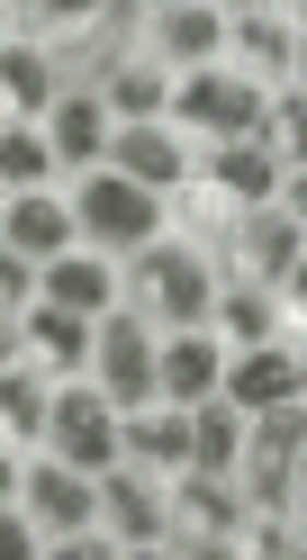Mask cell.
<instances>
[{
  "label": "cell",
  "instance_id": "obj_10",
  "mask_svg": "<svg viewBox=\"0 0 307 560\" xmlns=\"http://www.w3.org/2000/svg\"><path fill=\"white\" fill-rule=\"evenodd\" d=\"M281 154L253 145V136H235V145H199L190 154V182L199 190H226V199H245V208H271V190H281Z\"/></svg>",
  "mask_w": 307,
  "mask_h": 560
},
{
  "label": "cell",
  "instance_id": "obj_9",
  "mask_svg": "<svg viewBox=\"0 0 307 560\" xmlns=\"http://www.w3.org/2000/svg\"><path fill=\"white\" fill-rule=\"evenodd\" d=\"M37 136H46V154H55V172H73V182H82V172H99V163H109V109H99V91H63L55 100V109L37 118Z\"/></svg>",
  "mask_w": 307,
  "mask_h": 560
},
{
  "label": "cell",
  "instance_id": "obj_30",
  "mask_svg": "<svg viewBox=\"0 0 307 560\" xmlns=\"http://www.w3.org/2000/svg\"><path fill=\"white\" fill-rule=\"evenodd\" d=\"M27 290H37V262H27V254H10V244H0V326H19V307H27Z\"/></svg>",
  "mask_w": 307,
  "mask_h": 560
},
{
  "label": "cell",
  "instance_id": "obj_19",
  "mask_svg": "<svg viewBox=\"0 0 307 560\" xmlns=\"http://www.w3.org/2000/svg\"><path fill=\"white\" fill-rule=\"evenodd\" d=\"M0 100H10V118L19 127H37L55 100H63V82H55V63H46V46H19V37H0Z\"/></svg>",
  "mask_w": 307,
  "mask_h": 560
},
{
  "label": "cell",
  "instance_id": "obj_33",
  "mask_svg": "<svg viewBox=\"0 0 307 560\" xmlns=\"http://www.w3.org/2000/svg\"><path fill=\"white\" fill-rule=\"evenodd\" d=\"M27 353V343H19V326H0V362H19Z\"/></svg>",
  "mask_w": 307,
  "mask_h": 560
},
{
  "label": "cell",
  "instance_id": "obj_13",
  "mask_svg": "<svg viewBox=\"0 0 307 560\" xmlns=\"http://www.w3.org/2000/svg\"><path fill=\"white\" fill-rule=\"evenodd\" d=\"M37 290H46V307H73V317H109V307H118V262H109V254H91V244H73V254L37 262Z\"/></svg>",
  "mask_w": 307,
  "mask_h": 560
},
{
  "label": "cell",
  "instance_id": "obj_25",
  "mask_svg": "<svg viewBox=\"0 0 307 560\" xmlns=\"http://www.w3.org/2000/svg\"><path fill=\"white\" fill-rule=\"evenodd\" d=\"M209 326L235 343V353H253V343H271V335H281V299L245 290V280H226V290H217V307H209Z\"/></svg>",
  "mask_w": 307,
  "mask_h": 560
},
{
  "label": "cell",
  "instance_id": "obj_2",
  "mask_svg": "<svg viewBox=\"0 0 307 560\" xmlns=\"http://www.w3.org/2000/svg\"><path fill=\"white\" fill-rule=\"evenodd\" d=\"M73 235L91 244V254L127 262L135 244L163 235V199L135 190V182H118V172H82V182H73Z\"/></svg>",
  "mask_w": 307,
  "mask_h": 560
},
{
  "label": "cell",
  "instance_id": "obj_21",
  "mask_svg": "<svg viewBox=\"0 0 307 560\" xmlns=\"http://www.w3.org/2000/svg\"><path fill=\"white\" fill-rule=\"evenodd\" d=\"M226 46H245L271 82H298V10H245V19H226Z\"/></svg>",
  "mask_w": 307,
  "mask_h": 560
},
{
  "label": "cell",
  "instance_id": "obj_24",
  "mask_svg": "<svg viewBox=\"0 0 307 560\" xmlns=\"http://www.w3.org/2000/svg\"><path fill=\"white\" fill-rule=\"evenodd\" d=\"M235 452H245V407H226L217 389L190 407V470H226L235 479Z\"/></svg>",
  "mask_w": 307,
  "mask_h": 560
},
{
  "label": "cell",
  "instance_id": "obj_32",
  "mask_svg": "<svg viewBox=\"0 0 307 560\" xmlns=\"http://www.w3.org/2000/svg\"><path fill=\"white\" fill-rule=\"evenodd\" d=\"M19 479H27V470H19V452H10V443H0V506H10V498H19Z\"/></svg>",
  "mask_w": 307,
  "mask_h": 560
},
{
  "label": "cell",
  "instance_id": "obj_12",
  "mask_svg": "<svg viewBox=\"0 0 307 560\" xmlns=\"http://www.w3.org/2000/svg\"><path fill=\"white\" fill-rule=\"evenodd\" d=\"M109 172L135 182V190H154V199H173L190 182V145H181V136H163V127H118L109 136Z\"/></svg>",
  "mask_w": 307,
  "mask_h": 560
},
{
  "label": "cell",
  "instance_id": "obj_14",
  "mask_svg": "<svg viewBox=\"0 0 307 560\" xmlns=\"http://www.w3.org/2000/svg\"><path fill=\"white\" fill-rule=\"evenodd\" d=\"M217 371H226V353H217V335L199 326V335H163L154 343V398L163 407H199L217 389Z\"/></svg>",
  "mask_w": 307,
  "mask_h": 560
},
{
  "label": "cell",
  "instance_id": "obj_29",
  "mask_svg": "<svg viewBox=\"0 0 307 560\" xmlns=\"http://www.w3.org/2000/svg\"><path fill=\"white\" fill-rule=\"evenodd\" d=\"M235 551H253V560H290V551H298V506H290V515H253L245 534H235Z\"/></svg>",
  "mask_w": 307,
  "mask_h": 560
},
{
  "label": "cell",
  "instance_id": "obj_8",
  "mask_svg": "<svg viewBox=\"0 0 307 560\" xmlns=\"http://www.w3.org/2000/svg\"><path fill=\"white\" fill-rule=\"evenodd\" d=\"M19 498H27V515H37V534L55 542V534H82V524H99V488H91V470H73V462H27V479H19Z\"/></svg>",
  "mask_w": 307,
  "mask_h": 560
},
{
  "label": "cell",
  "instance_id": "obj_11",
  "mask_svg": "<svg viewBox=\"0 0 307 560\" xmlns=\"http://www.w3.org/2000/svg\"><path fill=\"white\" fill-rule=\"evenodd\" d=\"M298 335H271V343H253V353H235L226 371H217V398L226 407H281V398H298Z\"/></svg>",
  "mask_w": 307,
  "mask_h": 560
},
{
  "label": "cell",
  "instance_id": "obj_1",
  "mask_svg": "<svg viewBox=\"0 0 307 560\" xmlns=\"http://www.w3.org/2000/svg\"><path fill=\"white\" fill-rule=\"evenodd\" d=\"M118 307H135L154 335H199L209 307H217V271L199 262L181 235H154V244H135L118 262Z\"/></svg>",
  "mask_w": 307,
  "mask_h": 560
},
{
  "label": "cell",
  "instance_id": "obj_15",
  "mask_svg": "<svg viewBox=\"0 0 307 560\" xmlns=\"http://www.w3.org/2000/svg\"><path fill=\"white\" fill-rule=\"evenodd\" d=\"M91 326L99 317H73V307H19V343H27V353H37L55 380H82L91 371Z\"/></svg>",
  "mask_w": 307,
  "mask_h": 560
},
{
  "label": "cell",
  "instance_id": "obj_7",
  "mask_svg": "<svg viewBox=\"0 0 307 560\" xmlns=\"http://www.w3.org/2000/svg\"><path fill=\"white\" fill-rule=\"evenodd\" d=\"M99 488V524L127 542V551H154V534H163V515H173V488H163V470H145V462H118L91 479Z\"/></svg>",
  "mask_w": 307,
  "mask_h": 560
},
{
  "label": "cell",
  "instance_id": "obj_27",
  "mask_svg": "<svg viewBox=\"0 0 307 560\" xmlns=\"http://www.w3.org/2000/svg\"><path fill=\"white\" fill-rule=\"evenodd\" d=\"M55 182V154H46V136L37 127H0V190H46Z\"/></svg>",
  "mask_w": 307,
  "mask_h": 560
},
{
  "label": "cell",
  "instance_id": "obj_22",
  "mask_svg": "<svg viewBox=\"0 0 307 560\" xmlns=\"http://www.w3.org/2000/svg\"><path fill=\"white\" fill-rule=\"evenodd\" d=\"M173 515L209 524L217 542L245 534V498H235V479H226V470H173Z\"/></svg>",
  "mask_w": 307,
  "mask_h": 560
},
{
  "label": "cell",
  "instance_id": "obj_31",
  "mask_svg": "<svg viewBox=\"0 0 307 560\" xmlns=\"http://www.w3.org/2000/svg\"><path fill=\"white\" fill-rule=\"evenodd\" d=\"M46 534H37V515H19V506H0V560H37Z\"/></svg>",
  "mask_w": 307,
  "mask_h": 560
},
{
  "label": "cell",
  "instance_id": "obj_4",
  "mask_svg": "<svg viewBox=\"0 0 307 560\" xmlns=\"http://www.w3.org/2000/svg\"><path fill=\"white\" fill-rule=\"evenodd\" d=\"M154 326L135 317V307H109V317L91 326V380H99V398H109L118 416L135 407H154Z\"/></svg>",
  "mask_w": 307,
  "mask_h": 560
},
{
  "label": "cell",
  "instance_id": "obj_6",
  "mask_svg": "<svg viewBox=\"0 0 307 560\" xmlns=\"http://www.w3.org/2000/svg\"><path fill=\"white\" fill-rule=\"evenodd\" d=\"M163 118L190 127V136H209V145H235V136H262V91L209 63V73H181L173 82V109H163Z\"/></svg>",
  "mask_w": 307,
  "mask_h": 560
},
{
  "label": "cell",
  "instance_id": "obj_17",
  "mask_svg": "<svg viewBox=\"0 0 307 560\" xmlns=\"http://www.w3.org/2000/svg\"><path fill=\"white\" fill-rule=\"evenodd\" d=\"M0 244L27 262H55V254H73V208H63L55 190H19L10 208H0Z\"/></svg>",
  "mask_w": 307,
  "mask_h": 560
},
{
  "label": "cell",
  "instance_id": "obj_5",
  "mask_svg": "<svg viewBox=\"0 0 307 560\" xmlns=\"http://www.w3.org/2000/svg\"><path fill=\"white\" fill-rule=\"evenodd\" d=\"M46 452L73 462V470H91V479L118 462V407L99 398V380H55V398H46Z\"/></svg>",
  "mask_w": 307,
  "mask_h": 560
},
{
  "label": "cell",
  "instance_id": "obj_23",
  "mask_svg": "<svg viewBox=\"0 0 307 560\" xmlns=\"http://www.w3.org/2000/svg\"><path fill=\"white\" fill-rule=\"evenodd\" d=\"M46 398H55V371L46 362H0V443L46 434Z\"/></svg>",
  "mask_w": 307,
  "mask_h": 560
},
{
  "label": "cell",
  "instance_id": "obj_26",
  "mask_svg": "<svg viewBox=\"0 0 307 560\" xmlns=\"http://www.w3.org/2000/svg\"><path fill=\"white\" fill-rule=\"evenodd\" d=\"M235 462H245V488H235V498H245V515H290L298 506V452H235Z\"/></svg>",
  "mask_w": 307,
  "mask_h": 560
},
{
  "label": "cell",
  "instance_id": "obj_16",
  "mask_svg": "<svg viewBox=\"0 0 307 560\" xmlns=\"http://www.w3.org/2000/svg\"><path fill=\"white\" fill-rule=\"evenodd\" d=\"M145 46H154V73H163V63L209 73L217 46H226V19L217 10H145Z\"/></svg>",
  "mask_w": 307,
  "mask_h": 560
},
{
  "label": "cell",
  "instance_id": "obj_3",
  "mask_svg": "<svg viewBox=\"0 0 307 560\" xmlns=\"http://www.w3.org/2000/svg\"><path fill=\"white\" fill-rule=\"evenodd\" d=\"M235 280L262 299H307V244L290 208H235Z\"/></svg>",
  "mask_w": 307,
  "mask_h": 560
},
{
  "label": "cell",
  "instance_id": "obj_20",
  "mask_svg": "<svg viewBox=\"0 0 307 560\" xmlns=\"http://www.w3.org/2000/svg\"><path fill=\"white\" fill-rule=\"evenodd\" d=\"M99 109H109V127H163V109H173V73H154L145 55L118 63L109 82H99Z\"/></svg>",
  "mask_w": 307,
  "mask_h": 560
},
{
  "label": "cell",
  "instance_id": "obj_28",
  "mask_svg": "<svg viewBox=\"0 0 307 560\" xmlns=\"http://www.w3.org/2000/svg\"><path fill=\"white\" fill-rule=\"evenodd\" d=\"M154 551H173V560H226L235 542H217L209 524H190V515H163V534H154Z\"/></svg>",
  "mask_w": 307,
  "mask_h": 560
},
{
  "label": "cell",
  "instance_id": "obj_18",
  "mask_svg": "<svg viewBox=\"0 0 307 560\" xmlns=\"http://www.w3.org/2000/svg\"><path fill=\"white\" fill-rule=\"evenodd\" d=\"M118 452L127 462H145V470H190V407H135L118 416Z\"/></svg>",
  "mask_w": 307,
  "mask_h": 560
}]
</instances>
